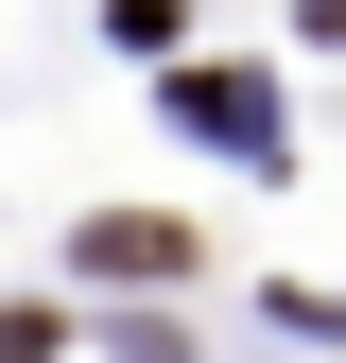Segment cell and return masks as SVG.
<instances>
[{
  "label": "cell",
  "mask_w": 346,
  "mask_h": 363,
  "mask_svg": "<svg viewBox=\"0 0 346 363\" xmlns=\"http://www.w3.org/2000/svg\"><path fill=\"white\" fill-rule=\"evenodd\" d=\"M69 259H86V277H191V225H156V208H104Z\"/></svg>",
  "instance_id": "1"
},
{
  "label": "cell",
  "mask_w": 346,
  "mask_h": 363,
  "mask_svg": "<svg viewBox=\"0 0 346 363\" xmlns=\"http://www.w3.org/2000/svg\"><path fill=\"white\" fill-rule=\"evenodd\" d=\"M0 363H52V311H0Z\"/></svg>",
  "instance_id": "2"
}]
</instances>
